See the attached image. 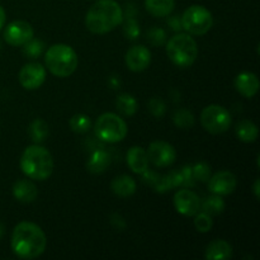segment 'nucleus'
Instances as JSON below:
<instances>
[{"label":"nucleus","mask_w":260,"mask_h":260,"mask_svg":"<svg viewBox=\"0 0 260 260\" xmlns=\"http://www.w3.org/2000/svg\"><path fill=\"white\" fill-rule=\"evenodd\" d=\"M12 250L20 259H35L47 248L46 234L37 223L23 221L14 228L10 240Z\"/></svg>","instance_id":"nucleus-1"},{"label":"nucleus","mask_w":260,"mask_h":260,"mask_svg":"<svg viewBox=\"0 0 260 260\" xmlns=\"http://www.w3.org/2000/svg\"><path fill=\"white\" fill-rule=\"evenodd\" d=\"M123 22V10L116 0H98L85 15V27L94 35H106Z\"/></svg>","instance_id":"nucleus-2"},{"label":"nucleus","mask_w":260,"mask_h":260,"mask_svg":"<svg viewBox=\"0 0 260 260\" xmlns=\"http://www.w3.org/2000/svg\"><path fill=\"white\" fill-rule=\"evenodd\" d=\"M19 164L23 174L37 182L48 179L55 167L51 152L38 144L30 145L23 151Z\"/></svg>","instance_id":"nucleus-3"},{"label":"nucleus","mask_w":260,"mask_h":260,"mask_svg":"<svg viewBox=\"0 0 260 260\" xmlns=\"http://www.w3.org/2000/svg\"><path fill=\"white\" fill-rule=\"evenodd\" d=\"M48 71L57 78H68L78 69L79 58L71 46L65 43L52 45L45 55Z\"/></svg>","instance_id":"nucleus-4"},{"label":"nucleus","mask_w":260,"mask_h":260,"mask_svg":"<svg viewBox=\"0 0 260 260\" xmlns=\"http://www.w3.org/2000/svg\"><path fill=\"white\" fill-rule=\"evenodd\" d=\"M167 55L178 68H189L198 57V45L189 33H178L168 41Z\"/></svg>","instance_id":"nucleus-5"},{"label":"nucleus","mask_w":260,"mask_h":260,"mask_svg":"<svg viewBox=\"0 0 260 260\" xmlns=\"http://www.w3.org/2000/svg\"><path fill=\"white\" fill-rule=\"evenodd\" d=\"M95 135L99 140L108 144H117L126 139L128 127L127 123L116 113H107L101 114L95 122Z\"/></svg>","instance_id":"nucleus-6"},{"label":"nucleus","mask_w":260,"mask_h":260,"mask_svg":"<svg viewBox=\"0 0 260 260\" xmlns=\"http://www.w3.org/2000/svg\"><path fill=\"white\" fill-rule=\"evenodd\" d=\"M180 25L189 35L203 36L212 28V13L203 5H190L183 13Z\"/></svg>","instance_id":"nucleus-7"},{"label":"nucleus","mask_w":260,"mask_h":260,"mask_svg":"<svg viewBox=\"0 0 260 260\" xmlns=\"http://www.w3.org/2000/svg\"><path fill=\"white\" fill-rule=\"evenodd\" d=\"M201 123L210 134H223L231 126L230 112L220 104H210L205 107L201 113Z\"/></svg>","instance_id":"nucleus-8"},{"label":"nucleus","mask_w":260,"mask_h":260,"mask_svg":"<svg viewBox=\"0 0 260 260\" xmlns=\"http://www.w3.org/2000/svg\"><path fill=\"white\" fill-rule=\"evenodd\" d=\"M147 157L156 168H168L174 164L177 159V151L174 146L167 141H154L149 145Z\"/></svg>","instance_id":"nucleus-9"},{"label":"nucleus","mask_w":260,"mask_h":260,"mask_svg":"<svg viewBox=\"0 0 260 260\" xmlns=\"http://www.w3.org/2000/svg\"><path fill=\"white\" fill-rule=\"evenodd\" d=\"M35 36L33 27L24 20H14L5 27L4 40L10 46H23Z\"/></svg>","instance_id":"nucleus-10"},{"label":"nucleus","mask_w":260,"mask_h":260,"mask_svg":"<svg viewBox=\"0 0 260 260\" xmlns=\"http://www.w3.org/2000/svg\"><path fill=\"white\" fill-rule=\"evenodd\" d=\"M46 80V69L40 62L25 63L19 71V83L27 90L41 88Z\"/></svg>","instance_id":"nucleus-11"},{"label":"nucleus","mask_w":260,"mask_h":260,"mask_svg":"<svg viewBox=\"0 0 260 260\" xmlns=\"http://www.w3.org/2000/svg\"><path fill=\"white\" fill-rule=\"evenodd\" d=\"M174 207L178 213L185 217H193L201 211V200L193 190L179 189L174 194Z\"/></svg>","instance_id":"nucleus-12"},{"label":"nucleus","mask_w":260,"mask_h":260,"mask_svg":"<svg viewBox=\"0 0 260 260\" xmlns=\"http://www.w3.org/2000/svg\"><path fill=\"white\" fill-rule=\"evenodd\" d=\"M238 187V178L229 170H221L211 175L208 179V189L217 196H229Z\"/></svg>","instance_id":"nucleus-13"},{"label":"nucleus","mask_w":260,"mask_h":260,"mask_svg":"<svg viewBox=\"0 0 260 260\" xmlns=\"http://www.w3.org/2000/svg\"><path fill=\"white\" fill-rule=\"evenodd\" d=\"M124 62L128 70L134 73H141L146 70L151 63V51L145 46H132L124 56Z\"/></svg>","instance_id":"nucleus-14"},{"label":"nucleus","mask_w":260,"mask_h":260,"mask_svg":"<svg viewBox=\"0 0 260 260\" xmlns=\"http://www.w3.org/2000/svg\"><path fill=\"white\" fill-rule=\"evenodd\" d=\"M259 78L256 74L250 71H244L240 73L235 79V89L239 94H241L245 98H253L259 91Z\"/></svg>","instance_id":"nucleus-15"},{"label":"nucleus","mask_w":260,"mask_h":260,"mask_svg":"<svg viewBox=\"0 0 260 260\" xmlns=\"http://www.w3.org/2000/svg\"><path fill=\"white\" fill-rule=\"evenodd\" d=\"M127 164L129 169L136 174L142 175L149 170V157L147 152L141 146H132L127 151Z\"/></svg>","instance_id":"nucleus-16"},{"label":"nucleus","mask_w":260,"mask_h":260,"mask_svg":"<svg viewBox=\"0 0 260 260\" xmlns=\"http://www.w3.org/2000/svg\"><path fill=\"white\" fill-rule=\"evenodd\" d=\"M13 196L15 200L22 203H32L37 198L38 190L30 180L20 179L13 185Z\"/></svg>","instance_id":"nucleus-17"},{"label":"nucleus","mask_w":260,"mask_h":260,"mask_svg":"<svg viewBox=\"0 0 260 260\" xmlns=\"http://www.w3.org/2000/svg\"><path fill=\"white\" fill-rule=\"evenodd\" d=\"M231 256H233V246L222 239L208 244L205 251V258L207 260H228Z\"/></svg>","instance_id":"nucleus-18"},{"label":"nucleus","mask_w":260,"mask_h":260,"mask_svg":"<svg viewBox=\"0 0 260 260\" xmlns=\"http://www.w3.org/2000/svg\"><path fill=\"white\" fill-rule=\"evenodd\" d=\"M112 192L116 196L122 198L131 197L135 192H136V182L129 175H119L116 177L111 183Z\"/></svg>","instance_id":"nucleus-19"},{"label":"nucleus","mask_w":260,"mask_h":260,"mask_svg":"<svg viewBox=\"0 0 260 260\" xmlns=\"http://www.w3.org/2000/svg\"><path fill=\"white\" fill-rule=\"evenodd\" d=\"M175 7V0H145L147 12L156 18L168 17L172 14Z\"/></svg>","instance_id":"nucleus-20"},{"label":"nucleus","mask_w":260,"mask_h":260,"mask_svg":"<svg viewBox=\"0 0 260 260\" xmlns=\"http://www.w3.org/2000/svg\"><path fill=\"white\" fill-rule=\"evenodd\" d=\"M235 134L240 141L246 142V144H251V142H255L256 139H258L259 129L258 126L253 121H250V119H243V121H240L236 124Z\"/></svg>","instance_id":"nucleus-21"},{"label":"nucleus","mask_w":260,"mask_h":260,"mask_svg":"<svg viewBox=\"0 0 260 260\" xmlns=\"http://www.w3.org/2000/svg\"><path fill=\"white\" fill-rule=\"evenodd\" d=\"M109 165V155L106 151H99L93 152L89 157L88 162H86V169L93 174H99L103 173Z\"/></svg>","instance_id":"nucleus-22"},{"label":"nucleus","mask_w":260,"mask_h":260,"mask_svg":"<svg viewBox=\"0 0 260 260\" xmlns=\"http://www.w3.org/2000/svg\"><path fill=\"white\" fill-rule=\"evenodd\" d=\"M116 106L117 109L122 114H124V116H134L137 112V109H139V103H137L136 98L134 95H131V94L127 93L118 95Z\"/></svg>","instance_id":"nucleus-23"},{"label":"nucleus","mask_w":260,"mask_h":260,"mask_svg":"<svg viewBox=\"0 0 260 260\" xmlns=\"http://www.w3.org/2000/svg\"><path fill=\"white\" fill-rule=\"evenodd\" d=\"M29 136L32 139V141L35 144H41V142L45 141L48 136V124L46 123L43 119L36 118L35 121L30 123L29 129Z\"/></svg>","instance_id":"nucleus-24"},{"label":"nucleus","mask_w":260,"mask_h":260,"mask_svg":"<svg viewBox=\"0 0 260 260\" xmlns=\"http://www.w3.org/2000/svg\"><path fill=\"white\" fill-rule=\"evenodd\" d=\"M201 210H202V212L210 215L211 217L218 216L225 210V202L222 201L221 196L215 194L212 197L207 198L203 203H201Z\"/></svg>","instance_id":"nucleus-25"},{"label":"nucleus","mask_w":260,"mask_h":260,"mask_svg":"<svg viewBox=\"0 0 260 260\" xmlns=\"http://www.w3.org/2000/svg\"><path fill=\"white\" fill-rule=\"evenodd\" d=\"M69 124H70V128L73 129L75 134H86L91 127L90 118H89L88 116H85V114L81 113L74 114L70 118Z\"/></svg>","instance_id":"nucleus-26"},{"label":"nucleus","mask_w":260,"mask_h":260,"mask_svg":"<svg viewBox=\"0 0 260 260\" xmlns=\"http://www.w3.org/2000/svg\"><path fill=\"white\" fill-rule=\"evenodd\" d=\"M173 121H174L175 126L179 128L188 129L192 128L194 124V116L188 109H178L173 116Z\"/></svg>","instance_id":"nucleus-27"},{"label":"nucleus","mask_w":260,"mask_h":260,"mask_svg":"<svg viewBox=\"0 0 260 260\" xmlns=\"http://www.w3.org/2000/svg\"><path fill=\"white\" fill-rule=\"evenodd\" d=\"M212 226V218H211V216L207 215V213L198 212L197 215L194 216V228L198 233H208V231H211Z\"/></svg>","instance_id":"nucleus-28"},{"label":"nucleus","mask_w":260,"mask_h":260,"mask_svg":"<svg viewBox=\"0 0 260 260\" xmlns=\"http://www.w3.org/2000/svg\"><path fill=\"white\" fill-rule=\"evenodd\" d=\"M192 177L200 182H208L211 177V167L206 162H198L192 168Z\"/></svg>","instance_id":"nucleus-29"},{"label":"nucleus","mask_w":260,"mask_h":260,"mask_svg":"<svg viewBox=\"0 0 260 260\" xmlns=\"http://www.w3.org/2000/svg\"><path fill=\"white\" fill-rule=\"evenodd\" d=\"M23 46H24V47H23V52H24V55H27L28 57L30 58L38 57V56L42 53L43 47H45V45H43L40 40H33V38Z\"/></svg>","instance_id":"nucleus-30"},{"label":"nucleus","mask_w":260,"mask_h":260,"mask_svg":"<svg viewBox=\"0 0 260 260\" xmlns=\"http://www.w3.org/2000/svg\"><path fill=\"white\" fill-rule=\"evenodd\" d=\"M149 109L155 117H162L167 111V106L160 98H151L149 102Z\"/></svg>","instance_id":"nucleus-31"},{"label":"nucleus","mask_w":260,"mask_h":260,"mask_svg":"<svg viewBox=\"0 0 260 260\" xmlns=\"http://www.w3.org/2000/svg\"><path fill=\"white\" fill-rule=\"evenodd\" d=\"M149 40L151 41L154 45H161L162 42H164L165 40V33L162 29H159V28H154V29H151L149 32Z\"/></svg>","instance_id":"nucleus-32"},{"label":"nucleus","mask_w":260,"mask_h":260,"mask_svg":"<svg viewBox=\"0 0 260 260\" xmlns=\"http://www.w3.org/2000/svg\"><path fill=\"white\" fill-rule=\"evenodd\" d=\"M124 33H126L127 37H129L131 40H135L140 35V28L137 25V23L135 20H128L126 27H124Z\"/></svg>","instance_id":"nucleus-33"},{"label":"nucleus","mask_w":260,"mask_h":260,"mask_svg":"<svg viewBox=\"0 0 260 260\" xmlns=\"http://www.w3.org/2000/svg\"><path fill=\"white\" fill-rule=\"evenodd\" d=\"M5 20H7V14H5L4 8H3L2 5H0V29H2V28L4 27Z\"/></svg>","instance_id":"nucleus-34"},{"label":"nucleus","mask_w":260,"mask_h":260,"mask_svg":"<svg viewBox=\"0 0 260 260\" xmlns=\"http://www.w3.org/2000/svg\"><path fill=\"white\" fill-rule=\"evenodd\" d=\"M253 192H254V196H255V198L258 200V198L260 197V182H259V179H256L255 183H254Z\"/></svg>","instance_id":"nucleus-35"},{"label":"nucleus","mask_w":260,"mask_h":260,"mask_svg":"<svg viewBox=\"0 0 260 260\" xmlns=\"http://www.w3.org/2000/svg\"><path fill=\"white\" fill-rule=\"evenodd\" d=\"M3 235H4V228H3V225L0 223V239L3 238Z\"/></svg>","instance_id":"nucleus-36"}]
</instances>
